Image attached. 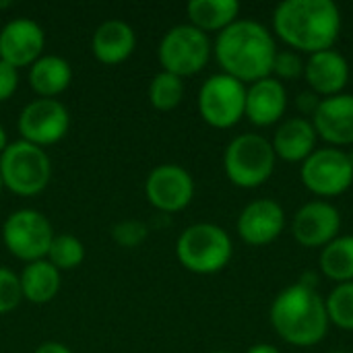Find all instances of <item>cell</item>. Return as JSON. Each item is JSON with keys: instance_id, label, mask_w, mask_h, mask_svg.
<instances>
[{"instance_id": "cell-34", "label": "cell", "mask_w": 353, "mask_h": 353, "mask_svg": "<svg viewBox=\"0 0 353 353\" xmlns=\"http://www.w3.org/2000/svg\"><path fill=\"white\" fill-rule=\"evenodd\" d=\"M246 353H281L277 347H273L271 343H256V345H252L250 350Z\"/></svg>"}, {"instance_id": "cell-27", "label": "cell", "mask_w": 353, "mask_h": 353, "mask_svg": "<svg viewBox=\"0 0 353 353\" xmlns=\"http://www.w3.org/2000/svg\"><path fill=\"white\" fill-rule=\"evenodd\" d=\"M83 259H85V246L77 236L70 234L54 236L48 250V261L58 271H72L83 263Z\"/></svg>"}, {"instance_id": "cell-2", "label": "cell", "mask_w": 353, "mask_h": 353, "mask_svg": "<svg viewBox=\"0 0 353 353\" xmlns=\"http://www.w3.org/2000/svg\"><path fill=\"white\" fill-rule=\"evenodd\" d=\"M213 52L223 74L252 85L271 77L277 46L273 33L263 23L238 19L217 33Z\"/></svg>"}, {"instance_id": "cell-14", "label": "cell", "mask_w": 353, "mask_h": 353, "mask_svg": "<svg viewBox=\"0 0 353 353\" xmlns=\"http://www.w3.org/2000/svg\"><path fill=\"white\" fill-rule=\"evenodd\" d=\"M236 228L246 244L267 246L283 234L285 211L273 199H256L242 209Z\"/></svg>"}, {"instance_id": "cell-33", "label": "cell", "mask_w": 353, "mask_h": 353, "mask_svg": "<svg viewBox=\"0 0 353 353\" xmlns=\"http://www.w3.org/2000/svg\"><path fill=\"white\" fill-rule=\"evenodd\" d=\"M33 353H72L64 343H58V341H46L41 343Z\"/></svg>"}, {"instance_id": "cell-16", "label": "cell", "mask_w": 353, "mask_h": 353, "mask_svg": "<svg viewBox=\"0 0 353 353\" xmlns=\"http://www.w3.org/2000/svg\"><path fill=\"white\" fill-rule=\"evenodd\" d=\"M312 126L329 147L353 145V95L339 93L325 97L312 116Z\"/></svg>"}, {"instance_id": "cell-32", "label": "cell", "mask_w": 353, "mask_h": 353, "mask_svg": "<svg viewBox=\"0 0 353 353\" xmlns=\"http://www.w3.org/2000/svg\"><path fill=\"white\" fill-rule=\"evenodd\" d=\"M321 101H323V97H319L316 93H312V91H302L300 95H298V99H296V103H298V110L304 114V118L306 116H314V112L319 110V105H321Z\"/></svg>"}, {"instance_id": "cell-24", "label": "cell", "mask_w": 353, "mask_h": 353, "mask_svg": "<svg viewBox=\"0 0 353 353\" xmlns=\"http://www.w3.org/2000/svg\"><path fill=\"white\" fill-rule=\"evenodd\" d=\"M321 271L335 283L353 281V236H337L319 256Z\"/></svg>"}, {"instance_id": "cell-20", "label": "cell", "mask_w": 353, "mask_h": 353, "mask_svg": "<svg viewBox=\"0 0 353 353\" xmlns=\"http://www.w3.org/2000/svg\"><path fill=\"white\" fill-rule=\"evenodd\" d=\"M134 46H137L134 29L118 19L101 23L91 37V52L95 60L108 66H116L128 60V56L134 52Z\"/></svg>"}, {"instance_id": "cell-1", "label": "cell", "mask_w": 353, "mask_h": 353, "mask_svg": "<svg viewBox=\"0 0 353 353\" xmlns=\"http://www.w3.org/2000/svg\"><path fill=\"white\" fill-rule=\"evenodd\" d=\"M273 31L298 54L333 50L341 33V10L333 0H285L273 10Z\"/></svg>"}, {"instance_id": "cell-6", "label": "cell", "mask_w": 353, "mask_h": 353, "mask_svg": "<svg viewBox=\"0 0 353 353\" xmlns=\"http://www.w3.org/2000/svg\"><path fill=\"white\" fill-rule=\"evenodd\" d=\"M2 184L19 196H35L50 184L52 163L48 153L27 141L8 143L0 155Z\"/></svg>"}, {"instance_id": "cell-9", "label": "cell", "mask_w": 353, "mask_h": 353, "mask_svg": "<svg viewBox=\"0 0 353 353\" xmlns=\"http://www.w3.org/2000/svg\"><path fill=\"white\" fill-rule=\"evenodd\" d=\"M52 223L35 209H19L10 213L2 225V242L12 256L25 263H35L48 256L54 240Z\"/></svg>"}, {"instance_id": "cell-35", "label": "cell", "mask_w": 353, "mask_h": 353, "mask_svg": "<svg viewBox=\"0 0 353 353\" xmlns=\"http://www.w3.org/2000/svg\"><path fill=\"white\" fill-rule=\"evenodd\" d=\"M8 147V141H6V130H4V126L0 124V155H2V151Z\"/></svg>"}, {"instance_id": "cell-23", "label": "cell", "mask_w": 353, "mask_h": 353, "mask_svg": "<svg viewBox=\"0 0 353 353\" xmlns=\"http://www.w3.org/2000/svg\"><path fill=\"white\" fill-rule=\"evenodd\" d=\"M19 279L23 300L31 304H48L60 292V271L48 259L27 263Z\"/></svg>"}, {"instance_id": "cell-31", "label": "cell", "mask_w": 353, "mask_h": 353, "mask_svg": "<svg viewBox=\"0 0 353 353\" xmlns=\"http://www.w3.org/2000/svg\"><path fill=\"white\" fill-rule=\"evenodd\" d=\"M19 87V72L14 66L6 64L4 60H0V101H6L14 95Z\"/></svg>"}, {"instance_id": "cell-28", "label": "cell", "mask_w": 353, "mask_h": 353, "mask_svg": "<svg viewBox=\"0 0 353 353\" xmlns=\"http://www.w3.org/2000/svg\"><path fill=\"white\" fill-rule=\"evenodd\" d=\"M304 74V60L298 52L294 50H277L275 60H273V72L271 77L277 81H294Z\"/></svg>"}, {"instance_id": "cell-36", "label": "cell", "mask_w": 353, "mask_h": 353, "mask_svg": "<svg viewBox=\"0 0 353 353\" xmlns=\"http://www.w3.org/2000/svg\"><path fill=\"white\" fill-rule=\"evenodd\" d=\"M2 186H4V184H2V178H0V190H2Z\"/></svg>"}, {"instance_id": "cell-29", "label": "cell", "mask_w": 353, "mask_h": 353, "mask_svg": "<svg viewBox=\"0 0 353 353\" xmlns=\"http://www.w3.org/2000/svg\"><path fill=\"white\" fill-rule=\"evenodd\" d=\"M23 300L21 279L10 269L0 267V314L12 312Z\"/></svg>"}, {"instance_id": "cell-4", "label": "cell", "mask_w": 353, "mask_h": 353, "mask_svg": "<svg viewBox=\"0 0 353 353\" xmlns=\"http://www.w3.org/2000/svg\"><path fill=\"white\" fill-rule=\"evenodd\" d=\"M234 254L230 234L215 223H194L186 228L176 242L180 265L196 275H213L223 271Z\"/></svg>"}, {"instance_id": "cell-17", "label": "cell", "mask_w": 353, "mask_h": 353, "mask_svg": "<svg viewBox=\"0 0 353 353\" xmlns=\"http://www.w3.org/2000/svg\"><path fill=\"white\" fill-rule=\"evenodd\" d=\"M304 79L319 97H333L343 93L350 83V62L335 48L316 52L304 62Z\"/></svg>"}, {"instance_id": "cell-37", "label": "cell", "mask_w": 353, "mask_h": 353, "mask_svg": "<svg viewBox=\"0 0 353 353\" xmlns=\"http://www.w3.org/2000/svg\"><path fill=\"white\" fill-rule=\"evenodd\" d=\"M213 353H230V352H213Z\"/></svg>"}, {"instance_id": "cell-25", "label": "cell", "mask_w": 353, "mask_h": 353, "mask_svg": "<svg viewBox=\"0 0 353 353\" xmlns=\"http://www.w3.org/2000/svg\"><path fill=\"white\" fill-rule=\"evenodd\" d=\"M184 97V81L172 72L161 70L149 85V103L159 112H170L180 105Z\"/></svg>"}, {"instance_id": "cell-38", "label": "cell", "mask_w": 353, "mask_h": 353, "mask_svg": "<svg viewBox=\"0 0 353 353\" xmlns=\"http://www.w3.org/2000/svg\"><path fill=\"white\" fill-rule=\"evenodd\" d=\"M331 353H345V352H331Z\"/></svg>"}, {"instance_id": "cell-12", "label": "cell", "mask_w": 353, "mask_h": 353, "mask_svg": "<svg viewBox=\"0 0 353 353\" xmlns=\"http://www.w3.org/2000/svg\"><path fill=\"white\" fill-rule=\"evenodd\" d=\"M145 194L157 211L178 213L190 205L194 196V180L182 165L163 163L147 176Z\"/></svg>"}, {"instance_id": "cell-10", "label": "cell", "mask_w": 353, "mask_h": 353, "mask_svg": "<svg viewBox=\"0 0 353 353\" xmlns=\"http://www.w3.org/2000/svg\"><path fill=\"white\" fill-rule=\"evenodd\" d=\"M246 85L230 74L209 77L199 91V114L213 128H232L244 118Z\"/></svg>"}, {"instance_id": "cell-30", "label": "cell", "mask_w": 353, "mask_h": 353, "mask_svg": "<svg viewBox=\"0 0 353 353\" xmlns=\"http://www.w3.org/2000/svg\"><path fill=\"white\" fill-rule=\"evenodd\" d=\"M147 225L141 223V221H134V219H128V221H120L112 228V240L116 244H120L122 248H137L141 246L145 240H147Z\"/></svg>"}, {"instance_id": "cell-11", "label": "cell", "mask_w": 353, "mask_h": 353, "mask_svg": "<svg viewBox=\"0 0 353 353\" xmlns=\"http://www.w3.org/2000/svg\"><path fill=\"white\" fill-rule=\"evenodd\" d=\"M70 116L64 103L58 99H35L27 103L19 116L21 141H27L37 147L56 145L68 132Z\"/></svg>"}, {"instance_id": "cell-5", "label": "cell", "mask_w": 353, "mask_h": 353, "mask_svg": "<svg viewBox=\"0 0 353 353\" xmlns=\"http://www.w3.org/2000/svg\"><path fill=\"white\" fill-rule=\"evenodd\" d=\"M277 155L269 139L256 132L238 134L223 153V170L228 180L238 188H259L275 172Z\"/></svg>"}, {"instance_id": "cell-3", "label": "cell", "mask_w": 353, "mask_h": 353, "mask_svg": "<svg viewBox=\"0 0 353 353\" xmlns=\"http://www.w3.org/2000/svg\"><path fill=\"white\" fill-rule=\"evenodd\" d=\"M275 333L294 347H314L329 333L325 298L302 281L277 294L269 312Z\"/></svg>"}, {"instance_id": "cell-21", "label": "cell", "mask_w": 353, "mask_h": 353, "mask_svg": "<svg viewBox=\"0 0 353 353\" xmlns=\"http://www.w3.org/2000/svg\"><path fill=\"white\" fill-rule=\"evenodd\" d=\"M72 81L70 64L60 56H41L29 68V85L41 99H54L68 89Z\"/></svg>"}, {"instance_id": "cell-18", "label": "cell", "mask_w": 353, "mask_h": 353, "mask_svg": "<svg viewBox=\"0 0 353 353\" xmlns=\"http://www.w3.org/2000/svg\"><path fill=\"white\" fill-rule=\"evenodd\" d=\"M288 110V89L281 81L267 77L250 87H246V108L244 116L254 126H273L277 124Z\"/></svg>"}, {"instance_id": "cell-15", "label": "cell", "mask_w": 353, "mask_h": 353, "mask_svg": "<svg viewBox=\"0 0 353 353\" xmlns=\"http://www.w3.org/2000/svg\"><path fill=\"white\" fill-rule=\"evenodd\" d=\"M46 46L43 29L31 19H12L0 31V60L19 68L41 58Z\"/></svg>"}, {"instance_id": "cell-22", "label": "cell", "mask_w": 353, "mask_h": 353, "mask_svg": "<svg viewBox=\"0 0 353 353\" xmlns=\"http://www.w3.org/2000/svg\"><path fill=\"white\" fill-rule=\"evenodd\" d=\"M188 21L203 33H221L238 21L240 4L236 0H190Z\"/></svg>"}, {"instance_id": "cell-8", "label": "cell", "mask_w": 353, "mask_h": 353, "mask_svg": "<svg viewBox=\"0 0 353 353\" xmlns=\"http://www.w3.org/2000/svg\"><path fill=\"white\" fill-rule=\"evenodd\" d=\"M300 180L312 194L333 199L347 192L353 184L352 155L337 147L316 149L300 165Z\"/></svg>"}, {"instance_id": "cell-7", "label": "cell", "mask_w": 353, "mask_h": 353, "mask_svg": "<svg viewBox=\"0 0 353 353\" xmlns=\"http://www.w3.org/2000/svg\"><path fill=\"white\" fill-rule=\"evenodd\" d=\"M211 39L190 23L172 27L159 41L157 58L165 72L180 79L201 72L211 58Z\"/></svg>"}, {"instance_id": "cell-26", "label": "cell", "mask_w": 353, "mask_h": 353, "mask_svg": "<svg viewBox=\"0 0 353 353\" xmlns=\"http://www.w3.org/2000/svg\"><path fill=\"white\" fill-rule=\"evenodd\" d=\"M325 304L331 325L343 331H353V281L337 283L325 298Z\"/></svg>"}, {"instance_id": "cell-19", "label": "cell", "mask_w": 353, "mask_h": 353, "mask_svg": "<svg viewBox=\"0 0 353 353\" xmlns=\"http://www.w3.org/2000/svg\"><path fill=\"white\" fill-rule=\"evenodd\" d=\"M319 134L312 120L304 116H294L283 120L273 132V151L279 159L290 163H302L316 151Z\"/></svg>"}, {"instance_id": "cell-13", "label": "cell", "mask_w": 353, "mask_h": 353, "mask_svg": "<svg viewBox=\"0 0 353 353\" xmlns=\"http://www.w3.org/2000/svg\"><path fill=\"white\" fill-rule=\"evenodd\" d=\"M341 232V213L327 201L302 205L292 219V234L304 248H325Z\"/></svg>"}]
</instances>
